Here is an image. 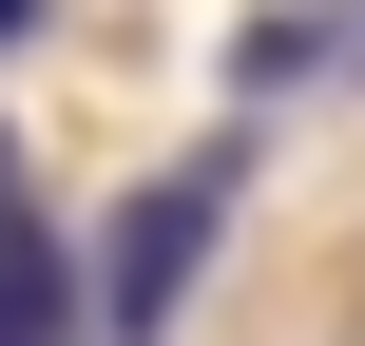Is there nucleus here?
<instances>
[{
	"mask_svg": "<svg viewBox=\"0 0 365 346\" xmlns=\"http://www.w3.org/2000/svg\"><path fill=\"white\" fill-rule=\"evenodd\" d=\"M0 346H58V250L0 212Z\"/></svg>",
	"mask_w": 365,
	"mask_h": 346,
	"instance_id": "7ed1b4c3",
	"label": "nucleus"
},
{
	"mask_svg": "<svg viewBox=\"0 0 365 346\" xmlns=\"http://www.w3.org/2000/svg\"><path fill=\"white\" fill-rule=\"evenodd\" d=\"M19 39H38V0H0V58H19Z\"/></svg>",
	"mask_w": 365,
	"mask_h": 346,
	"instance_id": "20e7f679",
	"label": "nucleus"
},
{
	"mask_svg": "<svg viewBox=\"0 0 365 346\" xmlns=\"http://www.w3.org/2000/svg\"><path fill=\"white\" fill-rule=\"evenodd\" d=\"M0 212H19V173H0Z\"/></svg>",
	"mask_w": 365,
	"mask_h": 346,
	"instance_id": "39448f33",
	"label": "nucleus"
},
{
	"mask_svg": "<svg viewBox=\"0 0 365 346\" xmlns=\"http://www.w3.org/2000/svg\"><path fill=\"white\" fill-rule=\"evenodd\" d=\"M231 193H250V154H231V135L115 193V231H96V327H115V346H154L173 308H192V270L231 250Z\"/></svg>",
	"mask_w": 365,
	"mask_h": 346,
	"instance_id": "f257e3e1",
	"label": "nucleus"
},
{
	"mask_svg": "<svg viewBox=\"0 0 365 346\" xmlns=\"http://www.w3.org/2000/svg\"><path fill=\"white\" fill-rule=\"evenodd\" d=\"M346 19H365V0H269V19L231 39V96H308V77H346V58H365Z\"/></svg>",
	"mask_w": 365,
	"mask_h": 346,
	"instance_id": "f03ea898",
	"label": "nucleus"
}]
</instances>
